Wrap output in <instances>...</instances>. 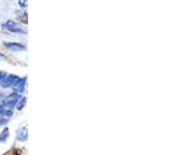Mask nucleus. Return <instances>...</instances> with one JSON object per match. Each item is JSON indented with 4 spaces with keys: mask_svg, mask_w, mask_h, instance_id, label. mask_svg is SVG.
Returning <instances> with one entry per match:
<instances>
[{
    "mask_svg": "<svg viewBox=\"0 0 187 155\" xmlns=\"http://www.w3.org/2000/svg\"><path fill=\"white\" fill-rule=\"evenodd\" d=\"M4 46L7 47L9 49H11L12 51H24L25 50V46L24 45H21L19 43H15V42H5L4 43Z\"/></svg>",
    "mask_w": 187,
    "mask_h": 155,
    "instance_id": "20e7f679",
    "label": "nucleus"
},
{
    "mask_svg": "<svg viewBox=\"0 0 187 155\" xmlns=\"http://www.w3.org/2000/svg\"><path fill=\"white\" fill-rule=\"evenodd\" d=\"M25 82H26V77L20 78V79H19L14 86H13L15 92L16 93H23L24 90H25V84H26Z\"/></svg>",
    "mask_w": 187,
    "mask_h": 155,
    "instance_id": "7ed1b4c3",
    "label": "nucleus"
},
{
    "mask_svg": "<svg viewBox=\"0 0 187 155\" xmlns=\"http://www.w3.org/2000/svg\"><path fill=\"white\" fill-rule=\"evenodd\" d=\"M25 103H26V98H21L20 100L17 101V103H16V106H17V109L18 110H21V109L23 108L25 106Z\"/></svg>",
    "mask_w": 187,
    "mask_h": 155,
    "instance_id": "6e6552de",
    "label": "nucleus"
},
{
    "mask_svg": "<svg viewBox=\"0 0 187 155\" xmlns=\"http://www.w3.org/2000/svg\"><path fill=\"white\" fill-rule=\"evenodd\" d=\"M18 18L24 23L27 22V14L25 12H18Z\"/></svg>",
    "mask_w": 187,
    "mask_h": 155,
    "instance_id": "1a4fd4ad",
    "label": "nucleus"
},
{
    "mask_svg": "<svg viewBox=\"0 0 187 155\" xmlns=\"http://www.w3.org/2000/svg\"><path fill=\"white\" fill-rule=\"evenodd\" d=\"M19 79H20L19 76L14 75V74H11V75H7V76L5 77V79H4V80H3L0 84H1L3 88H9V86H14Z\"/></svg>",
    "mask_w": 187,
    "mask_h": 155,
    "instance_id": "f257e3e1",
    "label": "nucleus"
},
{
    "mask_svg": "<svg viewBox=\"0 0 187 155\" xmlns=\"http://www.w3.org/2000/svg\"><path fill=\"white\" fill-rule=\"evenodd\" d=\"M5 59H6L5 55L2 54V53H0V61H2V60H5Z\"/></svg>",
    "mask_w": 187,
    "mask_h": 155,
    "instance_id": "ddd939ff",
    "label": "nucleus"
},
{
    "mask_svg": "<svg viewBox=\"0 0 187 155\" xmlns=\"http://www.w3.org/2000/svg\"><path fill=\"white\" fill-rule=\"evenodd\" d=\"M2 27L3 28L7 29L9 31H12V32H22L23 31L20 26L18 25L17 23H15L14 21H11V20H9L4 24H2Z\"/></svg>",
    "mask_w": 187,
    "mask_h": 155,
    "instance_id": "f03ea898",
    "label": "nucleus"
},
{
    "mask_svg": "<svg viewBox=\"0 0 187 155\" xmlns=\"http://www.w3.org/2000/svg\"><path fill=\"white\" fill-rule=\"evenodd\" d=\"M17 138L19 141H22V142L27 140V130H26V128L20 129V131L18 132V134H17Z\"/></svg>",
    "mask_w": 187,
    "mask_h": 155,
    "instance_id": "423d86ee",
    "label": "nucleus"
},
{
    "mask_svg": "<svg viewBox=\"0 0 187 155\" xmlns=\"http://www.w3.org/2000/svg\"><path fill=\"white\" fill-rule=\"evenodd\" d=\"M3 108V105H2V103L0 102V109H2Z\"/></svg>",
    "mask_w": 187,
    "mask_h": 155,
    "instance_id": "4468645a",
    "label": "nucleus"
},
{
    "mask_svg": "<svg viewBox=\"0 0 187 155\" xmlns=\"http://www.w3.org/2000/svg\"><path fill=\"white\" fill-rule=\"evenodd\" d=\"M9 138V128H4L3 131L0 133V143H4Z\"/></svg>",
    "mask_w": 187,
    "mask_h": 155,
    "instance_id": "0eeeda50",
    "label": "nucleus"
},
{
    "mask_svg": "<svg viewBox=\"0 0 187 155\" xmlns=\"http://www.w3.org/2000/svg\"><path fill=\"white\" fill-rule=\"evenodd\" d=\"M19 5L21 7H25L27 5V0H19Z\"/></svg>",
    "mask_w": 187,
    "mask_h": 155,
    "instance_id": "9b49d317",
    "label": "nucleus"
},
{
    "mask_svg": "<svg viewBox=\"0 0 187 155\" xmlns=\"http://www.w3.org/2000/svg\"><path fill=\"white\" fill-rule=\"evenodd\" d=\"M6 76H7V75H6L5 72L0 71V84H1V82H2V81L4 80V79H5Z\"/></svg>",
    "mask_w": 187,
    "mask_h": 155,
    "instance_id": "9d476101",
    "label": "nucleus"
},
{
    "mask_svg": "<svg viewBox=\"0 0 187 155\" xmlns=\"http://www.w3.org/2000/svg\"><path fill=\"white\" fill-rule=\"evenodd\" d=\"M17 101H18V99H13V98H11V99H5V100H3L2 105H4L5 107L11 109L16 105Z\"/></svg>",
    "mask_w": 187,
    "mask_h": 155,
    "instance_id": "39448f33",
    "label": "nucleus"
},
{
    "mask_svg": "<svg viewBox=\"0 0 187 155\" xmlns=\"http://www.w3.org/2000/svg\"><path fill=\"white\" fill-rule=\"evenodd\" d=\"M6 122H7V120H6V119H4V117H3V116L0 115V125H2V124L6 123Z\"/></svg>",
    "mask_w": 187,
    "mask_h": 155,
    "instance_id": "f8f14e48",
    "label": "nucleus"
}]
</instances>
